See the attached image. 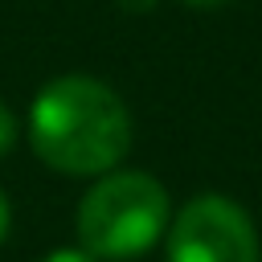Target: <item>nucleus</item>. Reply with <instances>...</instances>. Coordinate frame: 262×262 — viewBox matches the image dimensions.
<instances>
[{
	"mask_svg": "<svg viewBox=\"0 0 262 262\" xmlns=\"http://www.w3.org/2000/svg\"><path fill=\"white\" fill-rule=\"evenodd\" d=\"M127 8H151V0H123Z\"/></svg>",
	"mask_w": 262,
	"mask_h": 262,
	"instance_id": "nucleus-8",
	"label": "nucleus"
},
{
	"mask_svg": "<svg viewBox=\"0 0 262 262\" xmlns=\"http://www.w3.org/2000/svg\"><path fill=\"white\" fill-rule=\"evenodd\" d=\"M33 151L70 176L111 172L131 147V115L123 98L98 78H57L49 82L29 111Z\"/></svg>",
	"mask_w": 262,
	"mask_h": 262,
	"instance_id": "nucleus-1",
	"label": "nucleus"
},
{
	"mask_svg": "<svg viewBox=\"0 0 262 262\" xmlns=\"http://www.w3.org/2000/svg\"><path fill=\"white\" fill-rule=\"evenodd\" d=\"M41 262H98V258H90V254H86L82 246H70V250L61 246V250H53V254H45Z\"/></svg>",
	"mask_w": 262,
	"mask_h": 262,
	"instance_id": "nucleus-5",
	"label": "nucleus"
},
{
	"mask_svg": "<svg viewBox=\"0 0 262 262\" xmlns=\"http://www.w3.org/2000/svg\"><path fill=\"white\" fill-rule=\"evenodd\" d=\"M184 4H196V8H213V4H225V0H184Z\"/></svg>",
	"mask_w": 262,
	"mask_h": 262,
	"instance_id": "nucleus-7",
	"label": "nucleus"
},
{
	"mask_svg": "<svg viewBox=\"0 0 262 262\" xmlns=\"http://www.w3.org/2000/svg\"><path fill=\"white\" fill-rule=\"evenodd\" d=\"M168 262H258V229L237 201L192 196L168 229Z\"/></svg>",
	"mask_w": 262,
	"mask_h": 262,
	"instance_id": "nucleus-3",
	"label": "nucleus"
},
{
	"mask_svg": "<svg viewBox=\"0 0 262 262\" xmlns=\"http://www.w3.org/2000/svg\"><path fill=\"white\" fill-rule=\"evenodd\" d=\"M8 237V201H4V192H0V242Z\"/></svg>",
	"mask_w": 262,
	"mask_h": 262,
	"instance_id": "nucleus-6",
	"label": "nucleus"
},
{
	"mask_svg": "<svg viewBox=\"0 0 262 262\" xmlns=\"http://www.w3.org/2000/svg\"><path fill=\"white\" fill-rule=\"evenodd\" d=\"M168 229V192L147 172H106L78 205V242L90 258L127 262Z\"/></svg>",
	"mask_w": 262,
	"mask_h": 262,
	"instance_id": "nucleus-2",
	"label": "nucleus"
},
{
	"mask_svg": "<svg viewBox=\"0 0 262 262\" xmlns=\"http://www.w3.org/2000/svg\"><path fill=\"white\" fill-rule=\"evenodd\" d=\"M12 143H16V119H12V111L0 102V156H4Z\"/></svg>",
	"mask_w": 262,
	"mask_h": 262,
	"instance_id": "nucleus-4",
	"label": "nucleus"
}]
</instances>
